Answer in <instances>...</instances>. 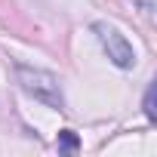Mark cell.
<instances>
[{
    "label": "cell",
    "mask_w": 157,
    "mask_h": 157,
    "mask_svg": "<svg viewBox=\"0 0 157 157\" xmlns=\"http://www.w3.org/2000/svg\"><path fill=\"white\" fill-rule=\"evenodd\" d=\"M16 80H19V86H22L31 99L43 102L46 108H56V111H62V108H65L62 83H59V77H56L52 71L31 68V65H19V68H16Z\"/></svg>",
    "instance_id": "1"
},
{
    "label": "cell",
    "mask_w": 157,
    "mask_h": 157,
    "mask_svg": "<svg viewBox=\"0 0 157 157\" xmlns=\"http://www.w3.org/2000/svg\"><path fill=\"white\" fill-rule=\"evenodd\" d=\"M93 34L99 37L102 49L108 52L111 65H117V68H123V71H129V68L136 65V49H132V43L120 34V28H114V25H108V22H93Z\"/></svg>",
    "instance_id": "2"
},
{
    "label": "cell",
    "mask_w": 157,
    "mask_h": 157,
    "mask_svg": "<svg viewBox=\"0 0 157 157\" xmlns=\"http://www.w3.org/2000/svg\"><path fill=\"white\" fill-rule=\"evenodd\" d=\"M77 148H80V139H77V132L62 129V132H59V151H77Z\"/></svg>",
    "instance_id": "3"
},
{
    "label": "cell",
    "mask_w": 157,
    "mask_h": 157,
    "mask_svg": "<svg viewBox=\"0 0 157 157\" xmlns=\"http://www.w3.org/2000/svg\"><path fill=\"white\" fill-rule=\"evenodd\" d=\"M142 108H145V117H148L151 123H157V108H154V83H148V90H145V102H142Z\"/></svg>",
    "instance_id": "4"
}]
</instances>
